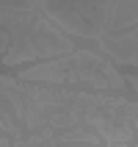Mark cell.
Here are the masks:
<instances>
[{
  "mask_svg": "<svg viewBox=\"0 0 138 147\" xmlns=\"http://www.w3.org/2000/svg\"><path fill=\"white\" fill-rule=\"evenodd\" d=\"M111 147H124V144H119V142H116V144H111Z\"/></svg>",
  "mask_w": 138,
  "mask_h": 147,
  "instance_id": "obj_1",
  "label": "cell"
}]
</instances>
